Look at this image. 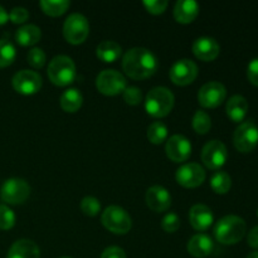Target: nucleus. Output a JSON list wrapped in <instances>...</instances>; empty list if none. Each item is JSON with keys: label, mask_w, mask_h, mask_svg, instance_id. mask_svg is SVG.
I'll list each match as a JSON object with an SVG mask.
<instances>
[{"label": "nucleus", "mask_w": 258, "mask_h": 258, "mask_svg": "<svg viewBox=\"0 0 258 258\" xmlns=\"http://www.w3.org/2000/svg\"><path fill=\"white\" fill-rule=\"evenodd\" d=\"M158 67L156 55L146 48H131L123 54L122 68L133 80H146L156 72Z\"/></svg>", "instance_id": "1"}, {"label": "nucleus", "mask_w": 258, "mask_h": 258, "mask_svg": "<svg viewBox=\"0 0 258 258\" xmlns=\"http://www.w3.org/2000/svg\"><path fill=\"white\" fill-rule=\"evenodd\" d=\"M247 231L246 222L238 216H226L217 222L214 236L222 244H236L244 237Z\"/></svg>", "instance_id": "2"}, {"label": "nucleus", "mask_w": 258, "mask_h": 258, "mask_svg": "<svg viewBox=\"0 0 258 258\" xmlns=\"http://www.w3.org/2000/svg\"><path fill=\"white\" fill-rule=\"evenodd\" d=\"M175 97L169 88L159 86L149 91L145 98V110L150 116L156 118L165 117L173 110Z\"/></svg>", "instance_id": "3"}, {"label": "nucleus", "mask_w": 258, "mask_h": 258, "mask_svg": "<svg viewBox=\"0 0 258 258\" xmlns=\"http://www.w3.org/2000/svg\"><path fill=\"white\" fill-rule=\"evenodd\" d=\"M48 77L54 83L55 86L64 87L71 85L75 81L76 75V64L73 59L68 55H55L48 64Z\"/></svg>", "instance_id": "4"}, {"label": "nucleus", "mask_w": 258, "mask_h": 258, "mask_svg": "<svg viewBox=\"0 0 258 258\" xmlns=\"http://www.w3.org/2000/svg\"><path fill=\"white\" fill-rule=\"evenodd\" d=\"M105 228L115 234H126L133 227V221L127 212L118 206H110L103 211L101 217Z\"/></svg>", "instance_id": "5"}, {"label": "nucleus", "mask_w": 258, "mask_h": 258, "mask_svg": "<svg viewBox=\"0 0 258 258\" xmlns=\"http://www.w3.org/2000/svg\"><path fill=\"white\" fill-rule=\"evenodd\" d=\"M90 34V23L87 18L80 13L68 15L63 24V35L71 44H81Z\"/></svg>", "instance_id": "6"}, {"label": "nucleus", "mask_w": 258, "mask_h": 258, "mask_svg": "<svg viewBox=\"0 0 258 258\" xmlns=\"http://www.w3.org/2000/svg\"><path fill=\"white\" fill-rule=\"evenodd\" d=\"M233 144L241 153H251L258 145V126L253 120L239 123L233 134Z\"/></svg>", "instance_id": "7"}, {"label": "nucleus", "mask_w": 258, "mask_h": 258, "mask_svg": "<svg viewBox=\"0 0 258 258\" xmlns=\"http://www.w3.org/2000/svg\"><path fill=\"white\" fill-rule=\"evenodd\" d=\"M2 199L8 204H23L30 196V185L20 178H10L4 181L0 191Z\"/></svg>", "instance_id": "8"}, {"label": "nucleus", "mask_w": 258, "mask_h": 258, "mask_svg": "<svg viewBox=\"0 0 258 258\" xmlns=\"http://www.w3.org/2000/svg\"><path fill=\"white\" fill-rule=\"evenodd\" d=\"M96 87L106 96H116L127 87L126 78L122 73L115 70H105L96 78Z\"/></svg>", "instance_id": "9"}, {"label": "nucleus", "mask_w": 258, "mask_h": 258, "mask_svg": "<svg viewBox=\"0 0 258 258\" xmlns=\"http://www.w3.org/2000/svg\"><path fill=\"white\" fill-rule=\"evenodd\" d=\"M228 159L226 145L219 140H211L202 150V161L211 170H219Z\"/></svg>", "instance_id": "10"}, {"label": "nucleus", "mask_w": 258, "mask_h": 258, "mask_svg": "<svg viewBox=\"0 0 258 258\" xmlns=\"http://www.w3.org/2000/svg\"><path fill=\"white\" fill-rule=\"evenodd\" d=\"M12 85L18 93L29 96L34 95L42 88L43 80L42 76L35 71L22 70L15 73L12 80Z\"/></svg>", "instance_id": "11"}, {"label": "nucleus", "mask_w": 258, "mask_h": 258, "mask_svg": "<svg viewBox=\"0 0 258 258\" xmlns=\"http://www.w3.org/2000/svg\"><path fill=\"white\" fill-rule=\"evenodd\" d=\"M227 90L224 85L217 81H211L202 86L198 92V101L202 107L216 108L226 100Z\"/></svg>", "instance_id": "12"}, {"label": "nucleus", "mask_w": 258, "mask_h": 258, "mask_svg": "<svg viewBox=\"0 0 258 258\" xmlns=\"http://www.w3.org/2000/svg\"><path fill=\"white\" fill-rule=\"evenodd\" d=\"M206 170L197 163L184 164L176 170L175 179L184 188H197L206 180Z\"/></svg>", "instance_id": "13"}, {"label": "nucleus", "mask_w": 258, "mask_h": 258, "mask_svg": "<svg viewBox=\"0 0 258 258\" xmlns=\"http://www.w3.org/2000/svg\"><path fill=\"white\" fill-rule=\"evenodd\" d=\"M170 80L173 81V83L178 86H186L190 85L196 81L197 76H198V66L190 59H179L171 66L170 72Z\"/></svg>", "instance_id": "14"}, {"label": "nucleus", "mask_w": 258, "mask_h": 258, "mask_svg": "<svg viewBox=\"0 0 258 258\" xmlns=\"http://www.w3.org/2000/svg\"><path fill=\"white\" fill-rule=\"evenodd\" d=\"M165 151L168 158L174 163H184L191 155V144L185 136L173 135L166 140Z\"/></svg>", "instance_id": "15"}, {"label": "nucleus", "mask_w": 258, "mask_h": 258, "mask_svg": "<svg viewBox=\"0 0 258 258\" xmlns=\"http://www.w3.org/2000/svg\"><path fill=\"white\" fill-rule=\"evenodd\" d=\"M146 204L153 212H165L171 206V196L168 189L161 185H154L148 189L145 196Z\"/></svg>", "instance_id": "16"}, {"label": "nucleus", "mask_w": 258, "mask_h": 258, "mask_svg": "<svg viewBox=\"0 0 258 258\" xmlns=\"http://www.w3.org/2000/svg\"><path fill=\"white\" fill-rule=\"evenodd\" d=\"M219 43L212 37H201L193 43V53L197 58L204 62L214 60L219 55Z\"/></svg>", "instance_id": "17"}, {"label": "nucleus", "mask_w": 258, "mask_h": 258, "mask_svg": "<svg viewBox=\"0 0 258 258\" xmlns=\"http://www.w3.org/2000/svg\"><path fill=\"white\" fill-rule=\"evenodd\" d=\"M189 221L196 231H207L213 224V212L204 204H196L191 207L190 212H189Z\"/></svg>", "instance_id": "18"}, {"label": "nucleus", "mask_w": 258, "mask_h": 258, "mask_svg": "<svg viewBox=\"0 0 258 258\" xmlns=\"http://www.w3.org/2000/svg\"><path fill=\"white\" fill-rule=\"evenodd\" d=\"M213 247L214 244L211 237L204 233H198L191 237L190 241L188 242L186 249H188L189 254H191L193 257L204 258L212 253Z\"/></svg>", "instance_id": "19"}, {"label": "nucleus", "mask_w": 258, "mask_h": 258, "mask_svg": "<svg viewBox=\"0 0 258 258\" xmlns=\"http://www.w3.org/2000/svg\"><path fill=\"white\" fill-rule=\"evenodd\" d=\"M199 14V4L194 0H179L174 7V18L181 24H189Z\"/></svg>", "instance_id": "20"}, {"label": "nucleus", "mask_w": 258, "mask_h": 258, "mask_svg": "<svg viewBox=\"0 0 258 258\" xmlns=\"http://www.w3.org/2000/svg\"><path fill=\"white\" fill-rule=\"evenodd\" d=\"M7 258H40V249L30 239H19L12 244Z\"/></svg>", "instance_id": "21"}, {"label": "nucleus", "mask_w": 258, "mask_h": 258, "mask_svg": "<svg viewBox=\"0 0 258 258\" xmlns=\"http://www.w3.org/2000/svg\"><path fill=\"white\" fill-rule=\"evenodd\" d=\"M248 111V102L246 98L241 95H234L227 101L226 112L227 116L233 122H241L244 120Z\"/></svg>", "instance_id": "22"}, {"label": "nucleus", "mask_w": 258, "mask_h": 258, "mask_svg": "<svg viewBox=\"0 0 258 258\" xmlns=\"http://www.w3.org/2000/svg\"><path fill=\"white\" fill-rule=\"evenodd\" d=\"M40 38H42L40 28L34 24L23 25L15 33V39H17V42L20 45H24V47L37 44L40 40Z\"/></svg>", "instance_id": "23"}, {"label": "nucleus", "mask_w": 258, "mask_h": 258, "mask_svg": "<svg viewBox=\"0 0 258 258\" xmlns=\"http://www.w3.org/2000/svg\"><path fill=\"white\" fill-rule=\"evenodd\" d=\"M121 53H122V48L113 40H103L97 45V49H96L97 57L106 63H112L117 60Z\"/></svg>", "instance_id": "24"}, {"label": "nucleus", "mask_w": 258, "mask_h": 258, "mask_svg": "<svg viewBox=\"0 0 258 258\" xmlns=\"http://www.w3.org/2000/svg\"><path fill=\"white\" fill-rule=\"evenodd\" d=\"M83 103V96L77 88H70L60 96V107L66 112H76Z\"/></svg>", "instance_id": "25"}, {"label": "nucleus", "mask_w": 258, "mask_h": 258, "mask_svg": "<svg viewBox=\"0 0 258 258\" xmlns=\"http://www.w3.org/2000/svg\"><path fill=\"white\" fill-rule=\"evenodd\" d=\"M211 186L214 193L227 194L232 186V179L228 173L223 170L216 171L211 179Z\"/></svg>", "instance_id": "26"}, {"label": "nucleus", "mask_w": 258, "mask_h": 258, "mask_svg": "<svg viewBox=\"0 0 258 258\" xmlns=\"http://www.w3.org/2000/svg\"><path fill=\"white\" fill-rule=\"evenodd\" d=\"M39 4L45 14L50 17H59L63 13L67 12L71 3L68 0H42Z\"/></svg>", "instance_id": "27"}, {"label": "nucleus", "mask_w": 258, "mask_h": 258, "mask_svg": "<svg viewBox=\"0 0 258 258\" xmlns=\"http://www.w3.org/2000/svg\"><path fill=\"white\" fill-rule=\"evenodd\" d=\"M148 139L150 143L160 145L168 139V127L161 121H155L148 127Z\"/></svg>", "instance_id": "28"}, {"label": "nucleus", "mask_w": 258, "mask_h": 258, "mask_svg": "<svg viewBox=\"0 0 258 258\" xmlns=\"http://www.w3.org/2000/svg\"><path fill=\"white\" fill-rule=\"evenodd\" d=\"M17 55L14 44L8 39H0V68L12 64Z\"/></svg>", "instance_id": "29"}, {"label": "nucleus", "mask_w": 258, "mask_h": 258, "mask_svg": "<svg viewBox=\"0 0 258 258\" xmlns=\"http://www.w3.org/2000/svg\"><path fill=\"white\" fill-rule=\"evenodd\" d=\"M212 127V120L211 116L203 110H198L193 116V128L196 133L204 135L208 133Z\"/></svg>", "instance_id": "30"}, {"label": "nucleus", "mask_w": 258, "mask_h": 258, "mask_svg": "<svg viewBox=\"0 0 258 258\" xmlns=\"http://www.w3.org/2000/svg\"><path fill=\"white\" fill-rule=\"evenodd\" d=\"M81 211L88 217L97 216L101 212V203L95 197H85L81 202Z\"/></svg>", "instance_id": "31"}, {"label": "nucleus", "mask_w": 258, "mask_h": 258, "mask_svg": "<svg viewBox=\"0 0 258 258\" xmlns=\"http://www.w3.org/2000/svg\"><path fill=\"white\" fill-rule=\"evenodd\" d=\"M28 63L32 66L33 68H37V70H40L43 66L47 62V57H45V53L42 48L34 47L28 52L27 55Z\"/></svg>", "instance_id": "32"}, {"label": "nucleus", "mask_w": 258, "mask_h": 258, "mask_svg": "<svg viewBox=\"0 0 258 258\" xmlns=\"http://www.w3.org/2000/svg\"><path fill=\"white\" fill-rule=\"evenodd\" d=\"M15 224V214L12 209L5 204L0 206V229L8 231L12 229Z\"/></svg>", "instance_id": "33"}, {"label": "nucleus", "mask_w": 258, "mask_h": 258, "mask_svg": "<svg viewBox=\"0 0 258 258\" xmlns=\"http://www.w3.org/2000/svg\"><path fill=\"white\" fill-rule=\"evenodd\" d=\"M123 100L127 105L136 106L143 101V92L139 87L135 86H130V87H126V90L123 91Z\"/></svg>", "instance_id": "34"}, {"label": "nucleus", "mask_w": 258, "mask_h": 258, "mask_svg": "<svg viewBox=\"0 0 258 258\" xmlns=\"http://www.w3.org/2000/svg\"><path fill=\"white\" fill-rule=\"evenodd\" d=\"M161 227L168 233H174L180 227V219L175 213H168L165 214V217L161 221Z\"/></svg>", "instance_id": "35"}, {"label": "nucleus", "mask_w": 258, "mask_h": 258, "mask_svg": "<svg viewBox=\"0 0 258 258\" xmlns=\"http://www.w3.org/2000/svg\"><path fill=\"white\" fill-rule=\"evenodd\" d=\"M143 4L149 13L158 15L163 14V13L165 12L169 3L166 2V0H145Z\"/></svg>", "instance_id": "36"}, {"label": "nucleus", "mask_w": 258, "mask_h": 258, "mask_svg": "<svg viewBox=\"0 0 258 258\" xmlns=\"http://www.w3.org/2000/svg\"><path fill=\"white\" fill-rule=\"evenodd\" d=\"M28 18H29V12L23 7L13 8L9 13V19L14 24H22V23L27 22Z\"/></svg>", "instance_id": "37"}, {"label": "nucleus", "mask_w": 258, "mask_h": 258, "mask_svg": "<svg viewBox=\"0 0 258 258\" xmlns=\"http://www.w3.org/2000/svg\"><path fill=\"white\" fill-rule=\"evenodd\" d=\"M247 77L253 86L258 87V57L253 58L247 67Z\"/></svg>", "instance_id": "38"}, {"label": "nucleus", "mask_w": 258, "mask_h": 258, "mask_svg": "<svg viewBox=\"0 0 258 258\" xmlns=\"http://www.w3.org/2000/svg\"><path fill=\"white\" fill-rule=\"evenodd\" d=\"M101 258H126V253L122 248L117 246L107 247L101 254Z\"/></svg>", "instance_id": "39"}, {"label": "nucleus", "mask_w": 258, "mask_h": 258, "mask_svg": "<svg viewBox=\"0 0 258 258\" xmlns=\"http://www.w3.org/2000/svg\"><path fill=\"white\" fill-rule=\"evenodd\" d=\"M247 242H248V244L252 248H258V226L251 229L248 237H247Z\"/></svg>", "instance_id": "40"}, {"label": "nucleus", "mask_w": 258, "mask_h": 258, "mask_svg": "<svg viewBox=\"0 0 258 258\" xmlns=\"http://www.w3.org/2000/svg\"><path fill=\"white\" fill-rule=\"evenodd\" d=\"M9 20V14L7 13V10L0 5V25L5 24V23Z\"/></svg>", "instance_id": "41"}, {"label": "nucleus", "mask_w": 258, "mask_h": 258, "mask_svg": "<svg viewBox=\"0 0 258 258\" xmlns=\"http://www.w3.org/2000/svg\"><path fill=\"white\" fill-rule=\"evenodd\" d=\"M247 258H258V251H254L252 252V253H249L248 256H247Z\"/></svg>", "instance_id": "42"}, {"label": "nucleus", "mask_w": 258, "mask_h": 258, "mask_svg": "<svg viewBox=\"0 0 258 258\" xmlns=\"http://www.w3.org/2000/svg\"><path fill=\"white\" fill-rule=\"evenodd\" d=\"M59 258H71V257H59Z\"/></svg>", "instance_id": "43"}, {"label": "nucleus", "mask_w": 258, "mask_h": 258, "mask_svg": "<svg viewBox=\"0 0 258 258\" xmlns=\"http://www.w3.org/2000/svg\"><path fill=\"white\" fill-rule=\"evenodd\" d=\"M257 214H258V212H257Z\"/></svg>", "instance_id": "44"}]
</instances>
